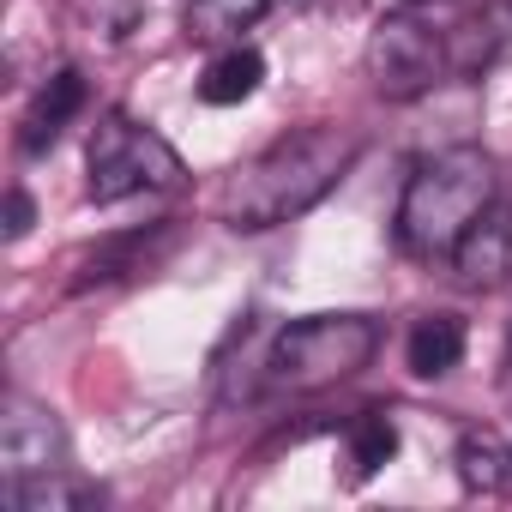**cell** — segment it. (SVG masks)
<instances>
[{
  "label": "cell",
  "instance_id": "obj_7",
  "mask_svg": "<svg viewBox=\"0 0 512 512\" xmlns=\"http://www.w3.org/2000/svg\"><path fill=\"white\" fill-rule=\"evenodd\" d=\"M452 272L464 290H500L512 278V199L482 205V217L452 247Z\"/></svg>",
  "mask_w": 512,
  "mask_h": 512
},
{
  "label": "cell",
  "instance_id": "obj_4",
  "mask_svg": "<svg viewBox=\"0 0 512 512\" xmlns=\"http://www.w3.org/2000/svg\"><path fill=\"white\" fill-rule=\"evenodd\" d=\"M187 187V169L175 157V145L163 133H151L145 121L109 109L97 127H91V145H85V193L97 205H115V199H133V193H175Z\"/></svg>",
  "mask_w": 512,
  "mask_h": 512
},
{
  "label": "cell",
  "instance_id": "obj_2",
  "mask_svg": "<svg viewBox=\"0 0 512 512\" xmlns=\"http://www.w3.org/2000/svg\"><path fill=\"white\" fill-rule=\"evenodd\" d=\"M494 199V157L476 145H452L416 163L398 199V247L410 260H452L458 235Z\"/></svg>",
  "mask_w": 512,
  "mask_h": 512
},
{
  "label": "cell",
  "instance_id": "obj_17",
  "mask_svg": "<svg viewBox=\"0 0 512 512\" xmlns=\"http://www.w3.org/2000/svg\"><path fill=\"white\" fill-rule=\"evenodd\" d=\"M67 19L91 43H127L145 25V0H67Z\"/></svg>",
  "mask_w": 512,
  "mask_h": 512
},
{
  "label": "cell",
  "instance_id": "obj_20",
  "mask_svg": "<svg viewBox=\"0 0 512 512\" xmlns=\"http://www.w3.org/2000/svg\"><path fill=\"white\" fill-rule=\"evenodd\" d=\"M410 7H440V0H410Z\"/></svg>",
  "mask_w": 512,
  "mask_h": 512
},
{
  "label": "cell",
  "instance_id": "obj_14",
  "mask_svg": "<svg viewBox=\"0 0 512 512\" xmlns=\"http://www.w3.org/2000/svg\"><path fill=\"white\" fill-rule=\"evenodd\" d=\"M260 79H266L260 49L229 43V49H217L211 67L199 73V103H211V109H235V103H247L253 91H260Z\"/></svg>",
  "mask_w": 512,
  "mask_h": 512
},
{
  "label": "cell",
  "instance_id": "obj_1",
  "mask_svg": "<svg viewBox=\"0 0 512 512\" xmlns=\"http://www.w3.org/2000/svg\"><path fill=\"white\" fill-rule=\"evenodd\" d=\"M362 139L350 127H296L284 139H272L260 157H247L223 193H217V217L241 235H260V229H278V223H296L302 211H314L356 163Z\"/></svg>",
  "mask_w": 512,
  "mask_h": 512
},
{
  "label": "cell",
  "instance_id": "obj_6",
  "mask_svg": "<svg viewBox=\"0 0 512 512\" xmlns=\"http://www.w3.org/2000/svg\"><path fill=\"white\" fill-rule=\"evenodd\" d=\"M67 464V428L49 404L37 398H7L0 410V470L7 482H25V476H43V470H61Z\"/></svg>",
  "mask_w": 512,
  "mask_h": 512
},
{
  "label": "cell",
  "instance_id": "obj_10",
  "mask_svg": "<svg viewBox=\"0 0 512 512\" xmlns=\"http://www.w3.org/2000/svg\"><path fill=\"white\" fill-rule=\"evenodd\" d=\"M506 49H512V0H494V7L470 13L458 31H446V61H452L458 79L488 73Z\"/></svg>",
  "mask_w": 512,
  "mask_h": 512
},
{
  "label": "cell",
  "instance_id": "obj_15",
  "mask_svg": "<svg viewBox=\"0 0 512 512\" xmlns=\"http://www.w3.org/2000/svg\"><path fill=\"white\" fill-rule=\"evenodd\" d=\"M404 362H410L416 380L452 374V368L464 362V320H458V314H428V320H416V332H410V344H404Z\"/></svg>",
  "mask_w": 512,
  "mask_h": 512
},
{
  "label": "cell",
  "instance_id": "obj_16",
  "mask_svg": "<svg viewBox=\"0 0 512 512\" xmlns=\"http://www.w3.org/2000/svg\"><path fill=\"white\" fill-rule=\"evenodd\" d=\"M272 13V0H187V37L193 43H241V31H253Z\"/></svg>",
  "mask_w": 512,
  "mask_h": 512
},
{
  "label": "cell",
  "instance_id": "obj_18",
  "mask_svg": "<svg viewBox=\"0 0 512 512\" xmlns=\"http://www.w3.org/2000/svg\"><path fill=\"white\" fill-rule=\"evenodd\" d=\"M31 223H37L31 193H25V187H7V241H25V235H31Z\"/></svg>",
  "mask_w": 512,
  "mask_h": 512
},
{
  "label": "cell",
  "instance_id": "obj_8",
  "mask_svg": "<svg viewBox=\"0 0 512 512\" xmlns=\"http://www.w3.org/2000/svg\"><path fill=\"white\" fill-rule=\"evenodd\" d=\"M175 241V229L169 223H151V229H121V235H109V241H97V247H85L79 260H73V278H67V290L73 296H85V290H109V284H121V278H133V272H145L157 253Z\"/></svg>",
  "mask_w": 512,
  "mask_h": 512
},
{
  "label": "cell",
  "instance_id": "obj_11",
  "mask_svg": "<svg viewBox=\"0 0 512 512\" xmlns=\"http://www.w3.org/2000/svg\"><path fill=\"white\" fill-rule=\"evenodd\" d=\"M398 458V416L392 410H362V416H350L344 422V482L350 488H362L368 476H380L386 464Z\"/></svg>",
  "mask_w": 512,
  "mask_h": 512
},
{
  "label": "cell",
  "instance_id": "obj_12",
  "mask_svg": "<svg viewBox=\"0 0 512 512\" xmlns=\"http://www.w3.org/2000/svg\"><path fill=\"white\" fill-rule=\"evenodd\" d=\"M7 500H13L19 512H91V506H103V488H97L91 476H79L73 464H61V470L7 482Z\"/></svg>",
  "mask_w": 512,
  "mask_h": 512
},
{
  "label": "cell",
  "instance_id": "obj_9",
  "mask_svg": "<svg viewBox=\"0 0 512 512\" xmlns=\"http://www.w3.org/2000/svg\"><path fill=\"white\" fill-rule=\"evenodd\" d=\"M85 109V73L79 67H61V73H49L43 85H37V97H31V109H25V121H19V151L25 157H43L67 127H73V115Z\"/></svg>",
  "mask_w": 512,
  "mask_h": 512
},
{
  "label": "cell",
  "instance_id": "obj_13",
  "mask_svg": "<svg viewBox=\"0 0 512 512\" xmlns=\"http://www.w3.org/2000/svg\"><path fill=\"white\" fill-rule=\"evenodd\" d=\"M452 464H458V482L470 494H506L512 488V440L494 428H464Z\"/></svg>",
  "mask_w": 512,
  "mask_h": 512
},
{
  "label": "cell",
  "instance_id": "obj_5",
  "mask_svg": "<svg viewBox=\"0 0 512 512\" xmlns=\"http://www.w3.org/2000/svg\"><path fill=\"white\" fill-rule=\"evenodd\" d=\"M362 73H368L374 97H386V103H416V97H428V91L452 73V61H446V31H434V25L416 19V13H386V19L368 31Z\"/></svg>",
  "mask_w": 512,
  "mask_h": 512
},
{
  "label": "cell",
  "instance_id": "obj_3",
  "mask_svg": "<svg viewBox=\"0 0 512 512\" xmlns=\"http://www.w3.org/2000/svg\"><path fill=\"white\" fill-rule=\"evenodd\" d=\"M380 350V320L374 314H308L290 320L272 350H266V380L284 392H320L350 374H362Z\"/></svg>",
  "mask_w": 512,
  "mask_h": 512
},
{
  "label": "cell",
  "instance_id": "obj_19",
  "mask_svg": "<svg viewBox=\"0 0 512 512\" xmlns=\"http://www.w3.org/2000/svg\"><path fill=\"white\" fill-rule=\"evenodd\" d=\"M506 374H512V338H506Z\"/></svg>",
  "mask_w": 512,
  "mask_h": 512
}]
</instances>
